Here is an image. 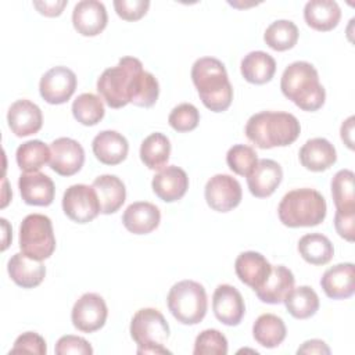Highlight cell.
I'll return each mask as SVG.
<instances>
[{
	"label": "cell",
	"mask_w": 355,
	"mask_h": 355,
	"mask_svg": "<svg viewBox=\"0 0 355 355\" xmlns=\"http://www.w3.org/2000/svg\"><path fill=\"white\" fill-rule=\"evenodd\" d=\"M108 22L105 6L98 0H82L72 11V25L82 36L100 35Z\"/></svg>",
	"instance_id": "15"
},
{
	"label": "cell",
	"mask_w": 355,
	"mask_h": 355,
	"mask_svg": "<svg viewBox=\"0 0 355 355\" xmlns=\"http://www.w3.org/2000/svg\"><path fill=\"white\" fill-rule=\"evenodd\" d=\"M76 83V75L72 69L57 65L43 73L39 82V92L46 103L54 105L64 104L75 93Z\"/></svg>",
	"instance_id": "12"
},
{
	"label": "cell",
	"mask_w": 355,
	"mask_h": 355,
	"mask_svg": "<svg viewBox=\"0 0 355 355\" xmlns=\"http://www.w3.org/2000/svg\"><path fill=\"white\" fill-rule=\"evenodd\" d=\"M55 354L57 355H68V354L92 355L93 348L89 344V341L85 340L83 337L67 334V336H62L58 338V341L55 344Z\"/></svg>",
	"instance_id": "43"
},
{
	"label": "cell",
	"mask_w": 355,
	"mask_h": 355,
	"mask_svg": "<svg viewBox=\"0 0 355 355\" xmlns=\"http://www.w3.org/2000/svg\"><path fill=\"white\" fill-rule=\"evenodd\" d=\"M158 94H159V85L157 78L151 72H147L143 69L136 79L130 103L137 107L150 108L158 100Z\"/></svg>",
	"instance_id": "38"
},
{
	"label": "cell",
	"mask_w": 355,
	"mask_h": 355,
	"mask_svg": "<svg viewBox=\"0 0 355 355\" xmlns=\"http://www.w3.org/2000/svg\"><path fill=\"white\" fill-rule=\"evenodd\" d=\"M7 122L11 132L18 137H25L37 133L43 125V115L40 108L26 100L14 101L7 112Z\"/></svg>",
	"instance_id": "16"
},
{
	"label": "cell",
	"mask_w": 355,
	"mask_h": 355,
	"mask_svg": "<svg viewBox=\"0 0 355 355\" xmlns=\"http://www.w3.org/2000/svg\"><path fill=\"white\" fill-rule=\"evenodd\" d=\"M21 197L28 205L47 207L53 202L55 187L51 178L42 172H25L18 179Z\"/></svg>",
	"instance_id": "17"
},
{
	"label": "cell",
	"mask_w": 355,
	"mask_h": 355,
	"mask_svg": "<svg viewBox=\"0 0 355 355\" xmlns=\"http://www.w3.org/2000/svg\"><path fill=\"white\" fill-rule=\"evenodd\" d=\"M94 157L105 165L121 164L129 151L126 137L116 130H103L92 141Z\"/></svg>",
	"instance_id": "24"
},
{
	"label": "cell",
	"mask_w": 355,
	"mask_h": 355,
	"mask_svg": "<svg viewBox=\"0 0 355 355\" xmlns=\"http://www.w3.org/2000/svg\"><path fill=\"white\" fill-rule=\"evenodd\" d=\"M234 270L240 282L255 291L266 282L272 265L261 252L244 251L236 258Z\"/></svg>",
	"instance_id": "20"
},
{
	"label": "cell",
	"mask_w": 355,
	"mask_h": 355,
	"mask_svg": "<svg viewBox=\"0 0 355 355\" xmlns=\"http://www.w3.org/2000/svg\"><path fill=\"white\" fill-rule=\"evenodd\" d=\"M166 304L172 316L178 322L193 326L200 323L207 313V291L198 282L180 280L171 287Z\"/></svg>",
	"instance_id": "7"
},
{
	"label": "cell",
	"mask_w": 355,
	"mask_h": 355,
	"mask_svg": "<svg viewBox=\"0 0 355 355\" xmlns=\"http://www.w3.org/2000/svg\"><path fill=\"white\" fill-rule=\"evenodd\" d=\"M50 168L61 176L78 173L85 162V150L73 139L58 137L50 144Z\"/></svg>",
	"instance_id": "13"
},
{
	"label": "cell",
	"mask_w": 355,
	"mask_h": 355,
	"mask_svg": "<svg viewBox=\"0 0 355 355\" xmlns=\"http://www.w3.org/2000/svg\"><path fill=\"white\" fill-rule=\"evenodd\" d=\"M171 155V141L159 132L148 135L140 146V159L141 162L153 171H161Z\"/></svg>",
	"instance_id": "32"
},
{
	"label": "cell",
	"mask_w": 355,
	"mask_h": 355,
	"mask_svg": "<svg viewBox=\"0 0 355 355\" xmlns=\"http://www.w3.org/2000/svg\"><path fill=\"white\" fill-rule=\"evenodd\" d=\"M294 283L295 279L293 272L283 265H276L272 266L270 275L266 282L255 290V294L262 302L282 304L287 294L294 288Z\"/></svg>",
	"instance_id": "26"
},
{
	"label": "cell",
	"mask_w": 355,
	"mask_h": 355,
	"mask_svg": "<svg viewBox=\"0 0 355 355\" xmlns=\"http://www.w3.org/2000/svg\"><path fill=\"white\" fill-rule=\"evenodd\" d=\"M67 0H53V1H33V7L46 17H58L67 7Z\"/></svg>",
	"instance_id": "46"
},
{
	"label": "cell",
	"mask_w": 355,
	"mask_h": 355,
	"mask_svg": "<svg viewBox=\"0 0 355 355\" xmlns=\"http://www.w3.org/2000/svg\"><path fill=\"white\" fill-rule=\"evenodd\" d=\"M130 337L137 344V354H171L164 347L169 338V324L164 315L154 308L139 309L130 320Z\"/></svg>",
	"instance_id": "6"
},
{
	"label": "cell",
	"mask_w": 355,
	"mask_h": 355,
	"mask_svg": "<svg viewBox=\"0 0 355 355\" xmlns=\"http://www.w3.org/2000/svg\"><path fill=\"white\" fill-rule=\"evenodd\" d=\"M341 18V10L334 0H311L304 7V19L308 26L319 32L334 29Z\"/></svg>",
	"instance_id": "27"
},
{
	"label": "cell",
	"mask_w": 355,
	"mask_h": 355,
	"mask_svg": "<svg viewBox=\"0 0 355 355\" xmlns=\"http://www.w3.org/2000/svg\"><path fill=\"white\" fill-rule=\"evenodd\" d=\"M287 312L295 319H308L319 309V297L309 286H300L293 288L284 298Z\"/></svg>",
	"instance_id": "33"
},
{
	"label": "cell",
	"mask_w": 355,
	"mask_h": 355,
	"mask_svg": "<svg viewBox=\"0 0 355 355\" xmlns=\"http://www.w3.org/2000/svg\"><path fill=\"white\" fill-rule=\"evenodd\" d=\"M287 334L283 319L273 313H262L252 324V336L255 341L265 348L279 347Z\"/></svg>",
	"instance_id": "30"
},
{
	"label": "cell",
	"mask_w": 355,
	"mask_h": 355,
	"mask_svg": "<svg viewBox=\"0 0 355 355\" xmlns=\"http://www.w3.org/2000/svg\"><path fill=\"white\" fill-rule=\"evenodd\" d=\"M324 197L315 189L304 187L286 193L277 207L280 222L288 227H311L326 218Z\"/></svg>",
	"instance_id": "4"
},
{
	"label": "cell",
	"mask_w": 355,
	"mask_h": 355,
	"mask_svg": "<svg viewBox=\"0 0 355 355\" xmlns=\"http://www.w3.org/2000/svg\"><path fill=\"white\" fill-rule=\"evenodd\" d=\"M334 227L340 237L347 241H354L355 234V211H336Z\"/></svg>",
	"instance_id": "45"
},
{
	"label": "cell",
	"mask_w": 355,
	"mask_h": 355,
	"mask_svg": "<svg viewBox=\"0 0 355 355\" xmlns=\"http://www.w3.org/2000/svg\"><path fill=\"white\" fill-rule=\"evenodd\" d=\"M19 248L26 257L43 261L55 250V236L49 216L42 214L26 215L19 226Z\"/></svg>",
	"instance_id": "8"
},
{
	"label": "cell",
	"mask_w": 355,
	"mask_h": 355,
	"mask_svg": "<svg viewBox=\"0 0 355 355\" xmlns=\"http://www.w3.org/2000/svg\"><path fill=\"white\" fill-rule=\"evenodd\" d=\"M161 212L157 205L147 201H136L128 205L122 215V223L133 234H148L158 227Z\"/></svg>",
	"instance_id": "22"
},
{
	"label": "cell",
	"mask_w": 355,
	"mask_h": 355,
	"mask_svg": "<svg viewBox=\"0 0 355 355\" xmlns=\"http://www.w3.org/2000/svg\"><path fill=\"white\" fill-rule=\"evenodd\" d=\"M354 121L355 118L351 115L349 118H347L340 129L341 133V140L344 141V144L349 148L354 150Z\"/></svg>",
	"instance_id": "48"
},
{
	"label": "cell",
	"mask_w": 355,
	"mask_h": 355,
	"mask_svg": "<svg viewBox=\"0 0 355 355\" xmlns=\"http://www.w3.org/2000/svg\"><path fill=\"white\" fill-rule=\"evenodd\" d=\"M280 89L283 96L302 111H318L326 100V92L319 82L318 71L306 61H294L283 71Z\"/></svg>",
	"instance_id": "3"
},
{
	"label": "cell",
	"mask_w": 355,
	"mask_h": 355,
	"mask_svg": "<svg viewBox=\"0 0 355 355\" xmlns=\"http://www.w3.org/2000/svg\"><path fill=\"white\" fill-rule=\"evenodd\" d=\"M241 75L252 85H263L272 80L276 72L275 58L261 50L251 51L241 60Z\"/></svg>",
	"instance_id": "29"
},
{
	"label": "cell",
	"mask_w": 355,
	"mask_h": 355,
	"mask_svg": "<svg viewBox=\"0 0 355 355\" xmlns=\"http://www.w3.org/2000/svg\"><path fill=\"white\" fill-rule=\"evenodd\" d=\"M50 147L42 140H28L22 143L15 153L17 164L24 172H37L50 162Z\"/></svg>",
	"instance_id": "34"
},
{
	"label": "cell",
	"mask_w": 355,
	"mask_h": 355,
	"mask_svg": "<svg viewBox=\"0 0 355 355\" xmlns=\"http://www.w3.org/2000/svg\"><path fill=\"white\" fill-rule=\"evenodd\" d=\"M64 214L76 223H89L101 212L97 193L93 186L72 184L62 196Z\"/></svg>",
	"instance_id": "9"
},
{
	"label": "cell",
	"mask_w": 355,
	"mask_h": 355,
	"mask_svg": "<svg viewBox=\"0 0 355 355\" xmlns=\"http://www.w3.org/2000/svg\"><path fill=\"white\" fill-rule=\"evenodd\" d=\"M7 272L17 286L22 288H33L43 282L46 266L42 261L32 259L24 252H15L7 262Z\"/></svg>",
	"instance_id": "23"
},
{
	"label": "cell",
	"mask_w": 355,
	"mask_h": 355,
	"mask_svg": "<svg viewBox=\"0 0 355 355\" xmlns=\"http://www.w3.org/2000/svg\"><path fill=\"white\" fill-rule=\"evenodd\" d=\"M320 286L324 294L331 300L349 298L355 291L354 263L345 262L329 268L320 279Z\"/></svg>",
	"instance_id": "21"
},
{
	"label": "cell",
	"mask_w": 355,
	"mask_h": 355,
	"mask_svg": "<svg viewBox=\"0 0 355 355\" xmlns=\"http://www.w3.org/2000/svg\"><path fill=\"white\" fill-rule=\"evenodd\" d=\"M15 352H25V354H39V355H46L47 352V345L44 338L35 333V331H26L22 333L21 336L17 337L14 341V345L10 351V354Z\"/></svg>",
	"instance_id": "42"
},
{
	"label": "cell",
	"mask_w": 355,
	"mask_h": 355,
	"mask_svg": "<svg viewBox=\"0 0 355 355\" xmlns=\"http://www.w3.org/2000/svg\"><path fill=\"white\" fill-rule=\"evenodd\" d=\"M148 0H115L114 8L119 18L125 21H137L148 11Z\"/></svg>",
	"instance_id": "44"
},
{
	"label": "cell",
	"mask_w": 355,
	"mask_h": 355,
	"mask_svg": "<svg viewBox=\"0 0 355 355\" xmlns=\"http://www.w3.org/2000/svg\"><path fill=\"white\" fill-rule=\"evenodd\" d=\"M143 71L136 57H122L115 67L107 68L97 79V92L111 108H122L130 103L135 82Z\"/></svg>",
	"instance_id": "5"
},
{
	"label": "cell",
	"mask_w": 355,
	"mask_h": 355,
	"mask_svg": "<svg viewBox=\"0 0 355 355\" xmlns=\"http://www.w3.org/2000/svg\"><path fill=\"white\" fill-rule=\"evenodd\" d=\"M104 114L103 98L93 93H82L72 103L73 118L85 126L97 125L104 118Z\"/></svg>",
	"instance_id": "36"
},
{
	"label": "cell",
	"mask_w": 355,
	"mask_h": 355,
	"mask_svg": "<svg viewBox=\"0 0 355 355\" xmlns=\"http://www.w3.org/2000/svg\"><path fill=\"white\" fill-rule=\"evenodd\" d=\"M191 80L208 110L222 112L230 107L233 87L222 61L214 57L198 58L191 68Z\"/></svg>",
	"instance_id": "2"
},
{
	"label": "cell",
	"mask_w": 355,
	"mask_h": 355,
	"mask_svg": "<svg viewBox=\"0 0 355 355\" xmlns=\"http://www.w3.org/2000/svg\"><path fill=\"white\" fill-rule=\"evenodd\" d=\"M194 355H226L227 340L216 329L202 330L194 341Z\"/></svg>",
	"instance_id": "40"
},
{
	"label": "cell",
	"mask_w": 355,
	"mask_h": 355,
	"mask_svg": "<svg viewBox=\"0 0 355 355\" xmlns=\"http://www.w3.org/2000/svg\"><path fill=\"white\" fill-rule=\"evenodd\" d=\"M298 252L311 265H326L334 255V247L324 234L308 233L300 239Z\"/></svg>",
	"instance_id": "31"
},
{
	"label": "cell",
	"mask_w": 355,
	"mask_h": 355,
	"mask_svg": "<svg viewBox=\"0 0 355 355\" xmlns=\"http://www.w3.org/2000/svg\"><path fill=\"white\" fill-rule=\"evenodd\" d=\"M168 122L171 128L175 129L176 132H180V133L190 132L197 128L200 122V112L196 108V105L190 103H182L171 111L168 116Z\"/></svg>",
	"instance_id": "41"
},
{
	"label": "cell",
	"mask_w": 355,
	"mask_h": 355,
	"mask_svg": "<svg viewBox=\"0 0 355 355\" xmlns=\"http://www.w3.org/2000/svg\"><path fill=\"white\" fill-rule=\"evenodd\" d=\"M108 308L104 298L96 293H85L75 304L71 312V320L75 329L83 333L100 330L107 320Z\"/></svg>",
	"instance_id": "10"
},
{
	"label": "cell",
	"mask_w": 355,
	"mask_h": 355,
	"mask_svg": "<svg viewBox=\"0 0 355 355\" xmlns=\"http://www.w3.org/2000/svg\"><path fill=\"white\" fill-rule=\"evenodd\" d=\"M355 175L351 169L338 171L331 179V196L338 211H355Z\"/></svg>",
	"instance_id": "37"
},
{
	"label": "cell",
	"mask_w": 355,
	"mask_h": 355,
	"mask_svg": "<svg viewBox=\"0 0 355 355\" xmlns=\"http://www.w3.org/2000/svg\"><path fill=\"white\" fill-rule=\"evenodd\" d=\"M298 35V28L293 21L277 19L266 28L263 33V40L272 50L286 51L297 44Z\"/></svg>",
	"instance_id": "35"
},
{
	"label": "cell",
	"mask_w": 355,
	"mask_h": 355,
	"mask_svg": "<svg viewBox=\"0 0 355 355\" xmlns=\"http://www.w3.org/2000/svg\"><path fill=\"white\" fill-rule=\"evenodd\" d=\"M301 165L312 172H322L329 169L337 161V153L334 146L323 137H315L308 140L300 148Z\"/></svg>",
	"instance_id": "25"
},
{
	"label": "cell",
	"mask_w": 355,
	"mask_h": 355,
	"mask_svg": "<svg viewBox=\"0 0 355 355\" xmlns=\"http://www.w3.org/2000/svg\"><path fill=\"white\" fill-rule=\"evenodd\" d=\"M204 196L211 209L229 212L241 202L243 191L237 179L230 175L218 173L207 182Z\"/></svg>",
	"instance_id": "11"
},
{
	"label": "cell",
	"mask_w": 355,
	"mask_h": 355,
	"mask_svg": "<svg viewBox=\"0 0 355 355\" xmlns=\"http://www.w3.org/2000/svg\"><path fill=\"white\" fill-rule=\"evenodd\" d=\"M151 187L159 200L173 202L186 194L189 189V178L182 168L169 165L154 175Z\"/></svg>",
	"instance_id": "19"
},
{
	"label": "cell",
	"mask_w": 355,
	"mask_h": 355,
	"mask_svg": "<svg viewBox=\"0 0 355 355\" xmlns=\"http://www.w3.org/2000/svg\"><path fill=\"white\" fill-rule=\"evenodd\" d=\"M212 311L220 323L237 326L245 313L241 293L230 284H219L212 295Z\"/></svg>",
	"instance_id": "14"
},
{
	"label": "cell",
	"mask_w": 355,
	"mask_h": 355,
	"mask_svg": "<svg viewBox=\"0 0 355 355\" xmlns=\"http://www.w3.org/2000/svg\"><path fill=\"white\" fill-rule=\"evenodd\" d=\"M297 354H318V355H329L330 354V348L327 347V344L322 340L313 338V340H308L305 343H302V345L297 349Z\"/></svg>",
	"instance_id": "47"
},
{
	"label": "cell",
	"mask_w": 355,
	"mask_h": 355,
	"mask_svg": "<svg viewBox=\"0 0 355 355\" xmlns=\"http://www.w3.org/2000/svg\"><path fill=\"white\" fill-rule=\"evenodd\" d=\"M258 162L257 151L247 144H234L226 154V164L236 175L248 176Z\"/></svg>",
	"instance_id": "39"
},
{
	"label": "cell",
	"mask_w": 355,
	"mask_h": 355,
	"mask_svg": "<svg viewBox=\"0 0 355 355\" xmlns=\"http://www.w3.org/2000/svg\"><path fill=\"white\" fill-rule=\"evenodd\" d=\"M283 179L282 166L273 159H258L254 169L247 176L250 193L257 198H266L275 193Z\"/></svg>",
	"instance_id": "18"
},
{
	"label": "cell",
	"mask_w": 355,
	"mask_h": 355,
	"mask_svg": "<svg viewBox=\"0 0 355 355\" xmlns=\"http://www.w3.org/2000/svg\"><path fill=\"white\" fill-rule=\"evenodd\" d=\"M244 133L247 139L259 148L286 147L298 139L301 125L290 112L261 111L250 116Z\"/></svg>",
	"instance_id": "1"
},
{
	"label": "cell",
	"mask_w": 355,
	"mask_h": 355,
	"mask_svg": "<svg viewBox=\"0 0 355 355\" xmlns=\"http://www.w3.org/2000/svg\"><path fill=\"white\" fill-rule=\"evenodd\" d=\"M97 193L101 214L110 215L116 212L126 200L123 182L115 175H101L92 184Z\"/></svg>",
	"instance_id": "28"
}]
</instances>
